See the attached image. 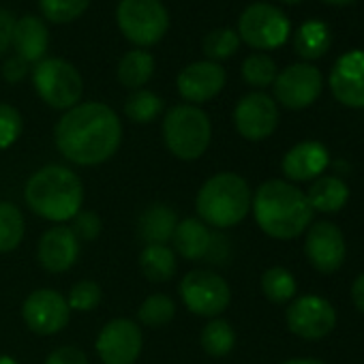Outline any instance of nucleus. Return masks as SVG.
<instances>
[{
  "label": "nucleus",
  "instance_id": "f257e3e1",
  "mask_svg": "<svg viewBox=\"0 0 364 364\" xmlns=\"http://www.w3.org/2000/svg\"><path fill=\"white\" fill-rule=\"evenodd\" d=\"M54 139L60 154L71 163L84 167L99 165L120 148L122 122L105 103H77L58 120Z\"/></svg>",
  "mask_w": 364,
  "mask_h": 364
},
{
  "label": "nucleus",
  "instance_id": "f03ea898",
  "mask_svg": "<svg viewBox=\"0 0 364 364\" xmlns=\"http://www.w3.org/2000/svg\"><path fill=\"white\" fill-rule=\"evenodd\" d=\"M253 217L264 234L277 240L298 238L313 221V208L298 187L285 180H268L255 191Z\"/></svg>",
  "mask_w": 364,
  "mask_h": 364
},
{
  "label": "nucleus",
  "instance_id": "7ed1b4c3",
  "mask_svg": "<svg viewBox=\"0 0 364 364\" xmlns=\"http://www.w3.org/2000/svg\"><path fill=\"white\" fill-rule=\"evenodd\" d=\"M24 200L35 215L48 221L65 223L82 210L84 185L69 167L46 165L28 178Z\"/></svg>",
  "mask_w": 364,
  "mask_h": 364
},
{
  "label": "nucleus",
  "instance_id": "20e7f679",
  "mask_svg": "<svg viewBox=\"0 0 364 364\" xmlns=\"http://www.w3.org/2000/svg\"><path fill=\"white\" fill-rule=\"evenodd\" d=\"M251 202L253 196L247 180L234 171H221L202 185L196 208L202 223L217 230H228L242 223L251 210Z\"/></svg>",
  "mask_w": 364,
  "mask_h": 364
},
{
  "label": "nucleus",
  "instance_id": "39448f33",
  "mask_svg": "<svg viewBox=\"0 0 364 364\" xmlns=\"http://www.w3.org/2000/svg\"><path fill=\"white\" fill-rule=\"evenodd\" d=\"M163 139L176 159H200L213 139V124L208 114L198 105H173L163 118Z\"/></svg>",
  "mask_w": 364,
  "mask_h": 364
},
{
  "label": "nucleus",
  "instance_id": "423d86ee",
  "mask_svg": "<svg viewBox=\"0 0 364 364\" xmlns=\"http://www.w3.org/2000/svg\"><path fill=\"white\" fill-rule=\"evenodd\" d=\"M116 22L124 39L144 50L156 46L165 37L169 14L161 0H120Z\"/></svg>",
  "mask_w": 364,
  "mask_h": 364
},
{
  "label": "nucleus",
  "instance_id": "0eeeda50",
  "mask_svg": "<svg viewBox=\"0 0 364 364\" xmlns=\"http://www.w3.org/2000/svg\"><path fill=\"white\" fill-rule=\"evenodd\" d=\"M37 95L54 109H71L80 103L84 82L80 71L65 58H43L33 69Z\"/></svg>",
  "mask_w": 364,
  "mask_h": 364
},
{
  "label": "nucleus",
  "instance_id": "6e6552de",
  "mask_svg": "<svg viewBox=\"0 0 364 364\" xmlns=\"http://www.w3.org/2000/svg\"><path fill=\"white\" fill-rule=\"evenodd\" d=\"M287 16L268 3L249 5L238 20V37L253 50H277L289 39Z\"/></svg>",
  "mask_w": 364,
  "mask_h": 364
},
{
  "label": "nucleus",
  "instance_id": "1a4fd4ad",
  "mask_svg": "<svg viewBox=\"0 0 364 364\" xmlns=\"http://www.w3.org/2000/svg\"><path fill=\"white\" fill-rule=\"evenodd\" d=\"M180 298L200 317H217L232 302V289L223 277L210 270H191L180 281Z\"/></svg>",
  "mask_w": 364,
  "mask_h": 364
},
{
  "label": "nucleus",
  "instance_id": "9d476101",
  "mask_svg": "<svg viewBox=\"0 0 364 364\" xmlns=\"http://www.w3.org/2000/svg\"><path fill=\"white\" fill-rule=\"evenodd\" d=\"M274 97L287 109H304L313 105L323 86V77L317 67L309 63H296L277 73L274 80Z\"/></svg>",
  "mask_w": 364,
  "mask_h": 364
},
{
  "label": "nucleus",
  "instance_id": "9b49d317",
  "mask_svg": "<svg viewBox=\"0 0 364 364\" xmlns=\"http://www.w3.org/2000/svg\"><path fill=\"white\" fill-rule=\"evenodd\" d=\"M287 328L306 341H317L328 336L336 326V311L334 306L319 296H300L296 298L285 313Z\"/></svg>",
  "mask_w": 364,
  "mask_h": 364
},
{
  "label": "nucleus",
  "instance_id": "f8f14e48",
  "mask_svg": "<svg viewBox=\"0 0 364 364\" xmlns=\"http://www.w3.org/2000/svg\"><path fill=\"white\" fill-rule=\"evenodd\" d=\"M141 328L127 317L107 321L97 336V353L103 364H133L141 353Z\"/></svg>",
  "mask_w": 364,
  "mask_h": 364
},
{
  "label": "nucleus",
  "instance_id": "ddd939ff",
  "mask_svg": "<svg viewBox=\"0 0 364 364\" xmlns=\"http://www.w3.org/2000/svg\"><path fill=\"white\" fill-rule=\"evenodd\" d=\"M22 317L33 332H37L41 336H50V334H56L63 328H67L71 309H69L67 298L60 291L37 289L24 300Z\"/></svg>",
  "mask_w": 364,
  "mask_h": 364
},
{
  "label": "nucleus",
  "instance_id": "4468645a",
  "mask_svg": "<svg viewBox=\"0 0 364 364\" xmlns=\"http://www.w3.org/2000/svg\"><path fill=\"white\" fill-rule=\"evenodd\" d=\"M234 124L245 139L262 141L274 133L279 124V107L272 97L264 92H249L234 109Z\"/></svg>",
  "mask_w": 364,
  "mask_h": 364
},
{
  "label": "nucleus",
  "instance_id": "2eb2a0df",
  "mask_svg": "<svg viewBox=\"0 0 364 364\" xmlns=\"http://www.w3.org/2000/svg\"><path fill=\"white\" fill-rule=\"evenodd\" d=\"M304 253L309 264L323 274L336 272L343 262H345V238L343 232L330 223V221H319L311 225L306 240H304Z\"/></svg>",
  "mask_w": 364,
  "mask_h": 364
},
{
  "label": "nucleus",
  "instance_id": "dca6fc26",
  "mask_svg": "<svg viewBox=\"0 0 364 364\" xmlns=\"http://www.w3.org/2000/svg\"><path fill=\"white\" fill-rule=\"evenodd\" d=\"M228 82V73L219 63L198 60L178 73L176 86L180 97L189 105H200L215 99Z\"/></svg>",
  "mask_w": 364,
  "mask_h": 364
},
{
  "label": "nucleus",
  "instance_id": "f3484780",
  "mask_svg": "<svg viewBox=\"0 0 364 364\" xmlns=\"http://www.w3.org/2000/svg\"><path fill=\"white\" fill-rule=\"evenodd\" d=\"M330 90L345 107H364V50L343 54L330 71Z\"/></svg>",
  "mask_w": 364,
  "mask_h": 364
},
{
  "label": "nucleus",
  "instance_id": "a211bd4d",
  "mask_svg": "<svg viewBox=\"0 0 364 364\" xmlns=\"http://www.w3.org/2000/svg\"><path fill=\"white\" fill-rule=\"evenodd\" d=\"M80 257V240L67 225H56L48 230L37 247V259L48 272H67L75 266Z\"/></svg>",
  "mask_w": 364,
  "mask_h": 364
},
{
  "label": "nucleus",
  "instance_id": "6ab92c4d",
  "mask_svg": "<svg viewBox=\"0 0 364 364\" xmlns=\"http://www.w3.org/2000/svg\"><path fill=\"white\" fill-rule=\"evenodd\" d=\"M330 163V154L323 144L319 141H300L294 148L287 150L283 156V173L294 182H306L313 178H319L323 169Z\"/></svg>",
  "mask_w": 364,
  "mask_h": 364
},
{
  "label": "nucleus",
  "instance_id": "aec40b11",
  "mask_svg": "<svg viewBox=\"0 0 364 364\" xmlns=\"http://www.w3.org/2000/svg\"><path fill=\"white\" fill-rule=\"evenodd\" d=\"M11 46L16 50V56H20L22 60L41 63L50 48V31L46 22L35 16H24L16 20Z\"/></svg>",
  "mask_w": 364,
  "mask_h": 364
},
{
  "label": "nucleus",
  "instance_id": "412c9836",
  "mask_svg": "<svg viewBox=\"0 0 364 364\" xmlns=\"http://www.w3.org/2000/svg\"><path fill=\"white\" fill-rule=\"evenodd\" d=\"M171 240H173L178 255H182L189 262L206 259L210 255V249H213V234L206 228V223H202L200 219L178 221Z\"/></svg>",
  "mask_w": 364,
  "mask_h": 364
},
{
  "label": "nucleus",
  "instance_id": "4be33fe9",
  "mask_svg": "<svg viewBox=\"0 0 364 364\" xmlns=\"http://www.w3.org/2000/svg\"><path fill=\"white\" fill-rule=\"evenodd\" d=\"M176 225H178V217L169 206L152 204L141 213L137 223V234L146 245H165L171 240Z\"/></svg>",
  "mask_w": 364,
  "mask_h": 364
},
{
  "label": "nucleus",
  "instance_id": "5701e85b",
  "mask_svg": "<svg viewBox=\"0 0 364 364\" xmlns=\"http://www.w3.org/2000/svg\"><path fill=\"white\" fill-rule=\"evenodd\" d=\"M306 200H309L313 210L330 215V213H338L347 204L349 189H347L345 182L336 176H319L311 185Z\"/></svg>",
  "mask_w": 364,
  "mask_h": 364
},
{
  "label": "nucleus",
  "instance_id": "b1692460",
  "mask_svg": "<svg viewBox=\"0 0 364 364\" xmlns=\"http://www.w3.org/2000/svg\"><path fill=\"white\" fill-rule=\"evenodd\" d=\"M330 46H332V33L330 26L321 20L304 22L294 35V50L304 60H317L326 56Z\"/></svg>",
  "mask_w": 364,
  "mask_h": 364
},
{
  "label": "nucleus",
  "instance_id": "393cba45",
  "mask_svg": "<svg viewBox=\"0 0 364 364\" xmlns=\"http://www.w3.org/2000/svg\"><path fill=\"white\" fill-rule=\"evenodd\" d=\"M154 73V56L146 50H131L118 63V82L124 88L139 90Z\"/></svg>",
  "mask_w": 364,
  "mask_h": 364
},
{
  "label": "nucleus",
  "instance_id": "a878e982",
  "mask_svg": "<svg viewBox=\"0 0 364 364\" xmlns=\"http://www.w3.org/2000/svg\"><path fill=\"white\" fill-rule=\"evenodd\" d=\"M139 270L152 283H165L176 274V255L167 245H146L139 253Z\"/></svg>",
  "mask_w": 364,
  "mask_h": 364
},
{
  "label": "nucleus",
  "instance_id": "bb28decb",
  "mask_svg": "<svg viewBox=\"0 0 364 364\" xmlns=\"http://www.w3.org/2000/svg\"><path fill=\"white\" fill-rule=\"evenodd\" d=\"M26 225L24 215L11 202H0V253H11L20 247Z\"/></svg>",
  "mask_w": 364,
  "mask_h": 364
},
{
  "label": "nucleus",
  "instance_id": "cd10ccee",
  "mask_svg": "<svg viewBox=\"0 0 364 364\" xmlns=\"http://www.w3.org/2000/svg\"><path fill=\"white\" fill-rule=\"evenodd\" d=\"M200 343H202V349L208 353V355H215V358H221V355H228L234 345H236V332L232 328L230 321L225 319H213L204 326L202 330V336H200Z\"/></svg>",
  "mask_w": 364,
  "mask_h": 364
},
{
  "label": "nucleus",
  "instance_id": "c85d7f7f",
  "mask_svg": "<svg viewBox=\"0 0 364 364\" xmlns=\"http://www.w3.org/2000/svg\"><path fill=\"white\" fill-rule=\"evenodd\" d=\"M163 112V99L152 90H133L124 101V114L137 124L152 122Z\"/></svg>",
  "mask_w": 364,
  "mask_h": 364
},
{
  "label": "nucleus",
  "instance_id": "c756f323",
  "mask_svg": "<svg viewBox=\"0 0 364 364\" xmlns=\"http://www.w3.org/2000/svg\"><path fill=\"white\" fill-rule=\"evenodd\" d=\"M296 289H298L296 279L287 268L274 266L262 274V291L274 304H283V302L291 300L296 296Z\"/></svg>",
  "mask_w": 364,
  "mask_h": 364
},
{
  "label": "nucleus",
  "instance_id": "7c9ffc66",
  "mask_svg": "<svg viewBox=\"0 0 364 364\" xmlns=\"http://www.w3.org/2000/svg\"><path fill=\"white\" fill-rule=\"evenodd\" d=\"M173 315H176V304L165 294L148 296L137 309V319L148 328H163L173 319Z\"/></svg>",
  "mask_w": 364,
  "mask_h": 364
},
{
  "label": "nucleus",
  "instance_id": "2f4dec72",
  "mask_svg": "<svg viewBox=\"0 0 364 364\" xmlns=\"http://www.w3.org/2000/svg\"><path fill=\"white\" fill-rule=\"evenodd\" d=\"M238 48H240V37L232 28H217V31L208 33L202 41V50H204L206 58L213 63L228 60L230 56H234L238 52Z\"/></svg>",
  "mask_w": 364,
  "mask_h": 364
},
{
  "label": "nucleus",
  "instance_id": "473e14b6",
  "mask_svg": "<svg viewBox=\"0 0 364 364\" xmlns=\"http://www.w3.org/2000/svg\"><path fill=\"white\" fill-rule=\"evenodd\" d=\"M90 7V0H39L43 18L52 24H69L84 16Z\"/></svg>",
  "mask_w": 364,
  "mask_h": 364
},
{
  "label": "nucleus",
  "instance_id": "72a5a7b5",
  "mask_svg": "<svg viewBox=\"0 0 364 364\" xmlns=\"http://www.w3.org/2000/svg\"><path fill=\"white\" fill-rule=\"evenodd\" d=\"M242 77L255 88H266L277 80V65L266 54H253L242 63Z\"/></svg>",
  "mask_w": 364,
  "mask_h": 364
},
{
  "label": "nucleus",
  "instance_id": "f704fd0d",
  "mask_svg": "<svg viewBox=\"0 0 364 364\" xmlns=\"http://www.w3.org/2000/svg\"><path fill=\"white\" fill-rule=\"evenodd\" d=\"M103 298V291H101V285L97 281H90V279H84L80 283H75L69 291V309L71 311H80V313H86V311H92L99 306Z\"/></svg>",
  "mask_w": 364,
  "mask_h": 364
},
{
  "label": "nucleus",
  "instance_id": "c9c22d12",
  "mask_svg": "<svg viewBox=\"0 0 364 364\" xmlns=\"http://www.w3.org/2000/svg\"><path fill=\"white\" fill-rule=\"evenodd\" d=\"M22 127L24 122L20 112L9 103H0V150L14 146L20 139Z\"/></svg>",
  "mask_w": 364,
  "mask_h": 364
},
{
  "label": "nucleus",
  "instance_id": "e433bc0d",
  "mask_svg": "<svg viewBox=\"0 0 364 364\" xmlns=\"http://www.w3.org/2000/svg\"><path fill=\"white\" fill-rule=\"evenodd\" d=\"M101 219L92 213V210H80L75 217H73V234L77 236V240H86V242H92L99 238L101 234Z\"/></svg>",
  "mask_w": 364,
  "mask_h": 364
},
{
  "label": "nucleus",
  "instance_id": "4c0bfd02",
  "mask_svg": "<svg viewBox=\"0 0 364 364\" xmlns=\"http://www.w3.org/2000/svg\"><path fill=\"white\" fill-rule=\"evenodd\" d=\"M46 364H88V358H86V353L80 347L65 345V347L54 349L48 355Z\"/></svg>",
  "mask_w": 364,
  "mask_h": 364
},
{
  "label": "nucleus",
  "instance_id": "58836bf2",
  "mask_svg": "<svg viewBox=\"0 0 364 364\" xmlns=\"http://www.w3.org/2000/svg\"><path fill=\"white\" fill-rule=\"evenodd\" d=\"M26 75H28V63H26V60H22L20 56H14V58L5 60V65H3V77H5L7 82L18 84V82H22Z\"/></svg>",
  "mask_w": 364,
  "mask_h": 364
},
{
  "label": "nucleus",
  "instance_id": "ea45409f",
  "mask_svg": "<svg viewBox=\"0 0 364 364\" xmlns=\"http://www.w3.org/2000/svg\"><path fill=\"white\" fill-rule=\"evenodd\" d=\"M14 28H16L14 16L9 11H5V9H0V54H5L11 48Z\"/></svg>",
  "mask_w": 364,
  "mask_h": 364
},
{
  "label": "nucleus",
  "instance_id": "a19ab883",
  "mask_svg": "<svg viewBox=\"0 0 364 364\" xmlns=\"http://www.w3.org/2000/svg\"><path fill=\"white\" fill-rule=\"evenodd\" d=\"M351 300H353V304L358 306V311H362L364 313V272L353 281V285H351Z\"/></svg>",
  "mask_w": 364,
  "mask_h": 364
},
{
  "label": "nucleus",
  "instance_id": "79ce46f5",
  "mask_svg": "<svg viewBox=\"0 0 364 364\" xmlns=\"http://www.w3.org/2000/svg\"><path fill=\"white\" fill-rule=\"evenodd\" d=\"M283 364H323V362L317 358H294V360H287Z\"/></svg>",
  "mask_w": 364,
  "mask_h": 364
},
{
  "label": "nucleus",
  "instance_id": "37998d69",
  "mask_svg": "<svg viewBox=\"0 0 364 364\" xmlns=\"http://www.w3.org/2000/svg\"><path fill=\"white\" fill-rule=\"evenodd\" d=\"M0 364H18L11 355H5V353H0Z\"/></svg>",
  "mask_w": 364,
  "mask_h": 364
},
{
  "label": "nucleus",
  "instance_id": "c03bdc74",
  "mask_svg": "<svg viewBox=\"0 0 364 364\" xmlns=\"http://www.w3.org/2000/svg\"><path fill=\"white\" fill-rule=\"evenodd\" d=\"M323 3H328V5H349V3H353V0H323Z\"/></svg>",
  "mask_w": 364,
  "mask_h": 364
},
{
  "label": "nucleus",
  "instance_id": "a18cd8bd",
  "mask_svg": "<svg viewBox=\"0 0 364 364\" xmlns=\"http://www.w3.org/2000/svg\"><path fill=\"white\" fill-rule=\"evenodd\" d=\"M279 3H285V5H296V3H302V0H279Z\"/></svg>",
  "mask_w": 364,
  "mask_h": 364
}]
</instances>
